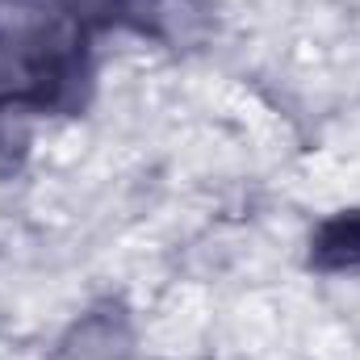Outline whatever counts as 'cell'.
Masks as SVG:
<instances>
[{
  "instance_id": "obj_1",
  "label": "cell",
  "mask_w": 360,
  "mask_h": 360,
  "mask_svg": "<svg viewBox=\"0 0 360 360\" xmlns=\"http://www.w3.org/2000/svg\"><path fill=\"white\" fill-rule=\"evenodd\" d=\"M310 260L319 269H360V210L335 214L314 231Z\"/></svg>"
}]
</instances>
